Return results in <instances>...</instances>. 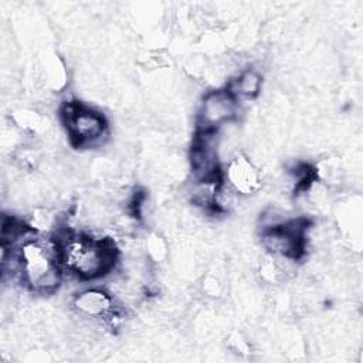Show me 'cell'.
Listing matches in <instances>:
<instances>
[{
	"label": "cell",
	"instance_id": "277c9868",
	"mask_svg": "<svg viewBox=\"0 0 363 363\" xmlns=\"http://www.w3.org/2000/svg\"><path fill=\"white\" fill-rule=\"evenodd\" d=\"M308 221L286 218L279 224L261 228V244L275 258L296 261L305 254Z\"/></svg>",
	"mask_w": 363,
	"mask_h": 363
},
{
	"label": "cell",
	"instance_id": "52a82bcc",
	"mask_svg": "<svg viewBox=\"0 0 363 363\" xmlns=\"http://www.w3.org/2000/svg\"><path fill=\"white\" fill-rule=\"evenodd\" d=\"M190 164L194 180L221 179L218 132H197L191 150Z\"/></svg>",
	"mask_w": 363,
	"mask_h": 363
},
{
	"label": "cell",
	"instance_id": "3957f363",
	"mask_svg": "<svg viewBox=\"0 0 363 363\" xmlns=\"http://www.w3.org/2000/svg\"><path fill=\"white\" fill-rule=\"evenodd\" d=\"M61 121L75 147H98L108 139V121L98 109L78 101L65 102Z\"/></svg>",
	"mask_w": 363,
	"mask_h": 363
},
{
	"label": "cell",
	"instance_id": "8992f818",
	"mask_svg": "<svg viewBox=\"0 0 363 363\" xmlns=\"http://www.w3.org/2000/svg\"><path fill=\"white\" fill-rule=\"evenodd\" d=\"M238 118V99L228 88L207 91L197 109V132H218Z\"/></svg>",
	"mask_w": 363,
	"mask_h": 363
},
{
	"label": "cell",
	"instance_id": "7a4b0ae2",
	"mask_svg": "<svg viewBox=\"0 0 363 363\" xmlns=\"http://www.w3.org/2000/svg\"><path fill=\"white\" fill-rule=\"evenodd\" d=\"M57 235L64 271L81 281H95L113 271L118 248L111 238H98L84 231L64 230Z\"/></svg>",
	"mask_w": 363,
	"mask_h": 363
},
{
	"label": "cell",
	"instance_id": "5b68a950",
	"mask_svg": "<svg viewBox=\"0 0 363 363\" xmlns=\"http://www.w3.org/2000/svg\"><path fill=\"white\" fill-rule=\"evenodd\" d=\"M72 308L78 316L108 328L118 326L123 316V309L113 294L99 286L77 292L72 296Z\"/></svg>",
	"mask_w": 363,
	"mask_h": 363
},
{
	"label": "cell",
	"instance_id": "6da1fadb",
	"mask_svg": "<svg viewBox=\"0 0 363 363\" xmlns=\"http://www.w3.org/2000/svg\"><path fill=\"white\" fill-rule=\"evenodd\" d=\"M18 258V279L31 292L48 295L57 291L62 281L64 268L55 234L38 231L28 225L14 242Z\"/></svg>",
	"mask_w": 363,
	"mask_h": 363
},
{
	"label": "cell",
	"instance_id": "ba28073f",
	"mask_svg": "<svg viewBox=\"0 0 363 363\" xmlns=\"http://www.w3.org/2000/svg\"><path fill=\"white\" fill-rule=\"evenodd\" d=\"M221 176L225 186L241 197L255 194L262 186L261 170L242 152L234 153L227 160Z\"/></svg>",
	"mask_w": 363,
	"mask_h": 363
},
{
	"label": "cell",
	"instance_id": "9c48e42d",
	"mask_svg": "<svg viewBox=\"0 0 363 363\" xmlns=\"http://www.w3.org/2000/svg\"><path fill=\"white\" fill-rule=\"evenodd\" d=\"M228 91L240 101L254 99L262 88V75L255 68H244L228 84Z\"/></svg>",
	"mask_w": 363,
	"mask_h": 363
}]
</instances>
